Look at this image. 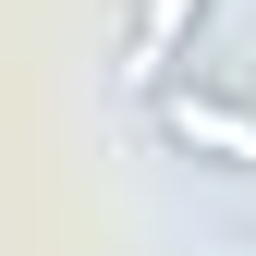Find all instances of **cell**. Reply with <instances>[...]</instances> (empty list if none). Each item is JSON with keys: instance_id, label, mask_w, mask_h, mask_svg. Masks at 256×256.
Returning <instances> with one entry per match:
<instances>
[{"instance_id": "cell-1", "label": "cell", "mask_w": 256, "mask_h": 256, "mask_svg": "<svg viewBox=\"0 0 256 256\" xmlns=\"http://www.w3.org/2000/svg\"><path fill=\"white\" fill-rule=\"evenodd\" d=\"M146 122H158V146H183V158H208V171H232V183H256V98L244 86H158L146 98Z\"/></svg>"}, {"instance_id": "cell-2", "label": "cell", "mask_w": 256, "mask_h": 256, "mask_svg": "<svg viewBox=\"0 0 256 256\" xmlns=\"http://www.w3.org/2000/svg\"><path fill=\"white\" fill-rule=\"evenodd\" d=\"M196 24H208V0H134V12H122V86L158 98V86L183 74V49H196Z\"/></svg>"}]
</instances>
